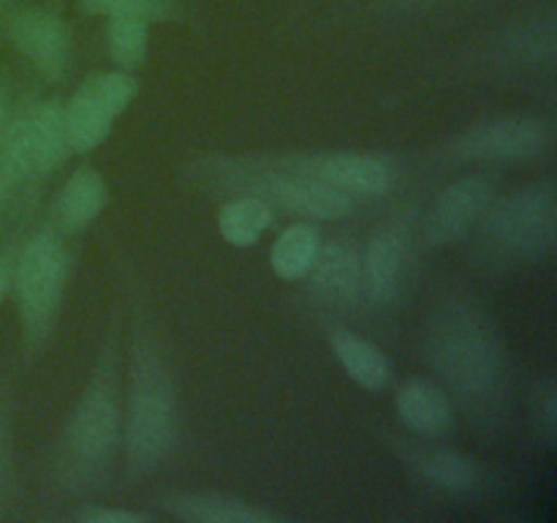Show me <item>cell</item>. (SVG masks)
<instances>
[{
    "label": "cell",
    "instance_id": "obj_1",
    "mask_svg": "<svg viewBox=\"0 0 557 523\" xmlns=\"http://www.w3.org/2000/svg\"><path fill=\"white\" fill-rule=\"evenodd\" d=\"M422 360L449 401L476 428H504L509 417L511 368L498 321L473 294L451 292L430 311Z\"/></svg>",
    "mask_w": 557,
    "mask_h": 523
},
{
    "label": "cell",
    "instance_id": "obj_2",
    "mask_svg": "<svg viewBox=\"0 0 557 523\" xmlns=\"http://www.w3.org/2000/svg\"><path fill=\"white\" fill-rule=\"evenodd\" d=\"M120 392V325L112 319L49 458V488L54 494L87 496L107 488L123 447Z\"/></svg>",
    "mask_w": 557,
    "mask_h": 523
},
{
    "label": "cell",
    "instance_id": "obj_3",
    "mask_svg": "<svg viewBox=\"0 0 557 523\" xmlns=\"http://www.w3.org/2000/svg\"><path fill=\"white\" fill-rule=\"evenodd\" d=\"M180 441L177 379L163 338L136 294L123 406V469L131 483L150 477L172 461Z\"/></svg>",
    "mask_w": 557,
    "mask_h": 523
},
{
    "label": "cell",
    "instance_id": "obj_4",
    "mask_svg": "<svg viewBox=\"0 0 557 523\" xmlns=\"http://www.w3.org/2000/svg\"><path fill=\"white\" fill-rule=\"evenodd\" d=\"M190 178L223 194L256 196L272 212L337 221L354 210V196L305 174L292 156H205L190 163Z\"/></svg>",
    "mask_w": 557,
    "mask_h": 523
},
{
    "label": "cell",
    "instance_id": "obj_5",
    "mask_svg": "<svg viewBox=\"0 0 557 523\" xmlns=\"http://www.w3.org/2000/svg\"><path fill=\"white\" fill-rule=\"evenodd\" d=\"M479 254L495 267H531L557 251V188L528 183L490 202L479 218Z\"/></svg>",
    "mask_w": 557,
    "mask_h": 523
},
{
    "label": "cell",
    "instance_id": "obj_6",
    "mask_svg": "<svg viewBox=\"0 0 557 523\" xmlns=\"http://www.w3.org/2000/svg\"><path fill=\"white\" fill-rule=\"evenodd\" d=\"M71 276V254L58 227L33 234L14 259L16 308L22 321V346L27 360L36 357L58 325L65 287Z\"/></svg>",
    "mask_w": 557,
    "mask_h": 523
},
{
    "label": "cell",
    "instance_id": "obj_7",
    "mask_svg": "<svg viewBox=\"0 0 557 523\" xmlns=\"http://www.w3.org/2000/svg\"><path fill=\"white\" fill-rule=\"evenodd\" d=\"M555 125L542 114H500L462 129L446 145L449 161L517 163L544 156L553 147Z\"/></svg>",
    "mask_w": 557,
    "mask_h": 523
},
{
    "label": "cell",
    "instance_id": "obj_8",
    "mask_svg": "<svg viewBox=\"0 0 557 523\" xmlns=\"http://www.w3.org/2000/svg\"><path fill=\"white\" fill-rule=\"evenodd\" d=\"M136 80L131 71H103L90 76L65 104V129L71 153H90L109 139L114 120L134 104Z\"/></svg>",
    "mask_w": 557,
    "mask_h": 523
},
{
    "label": "cell",
    "instance_id": "obj_9",
    "mask_svg": "<svg viewBox=\"0 0 557 523\" xmlns=\"http://www.w3.org/2000/svg\"><path fill=\"white\" fill-rule=\"evenodd\" d=\"M495 199L493 180L484 174H462L435 194L433 205L424 212L422 240L428 248H446L466 238L490 202Z\"/></svg>",
    "mask_w": 557,
    "mask_h": 523
},
{
    "label": "cell",
    "instance_id": "obj_10",
    "mask_svg": "<svg viewBox=\"0 0 557 523\" xmlns=\"http://www.w3.org/2000/svg\"><path fill=\"white\" fill-rule=\"evenodd\" d=\"M292 161L305 174L346 191L354 199H359V196L375 199V196L389 194L397 183V163L389 156H379V153L332 150L313 153V156L292 153Z\"/></svg>",
    "mask_w": 557,
    "mask_h": 523
},
{
    "label": "cell",
    "instance_id": "obj_11",
    "mask_svg": "<svg viewBox=\"0 0 557 523\" xmlns=\"http://www.w3.org/2000/svg\"><path fill=\"white\" fill-rule=\"evenodd\" d=\"M11 47L49 82H63L71 65V38L63 20L41 9L16 11L5 22Z\"/></svg>",
    "mask_w": 557,
    "mask_h": 523
},
{
    "label": "cell",
    "instance_id": "obj_12",
    "mask_svg": "<svg viewBox=\"0 0 557 523\" xmlns=\"http://www.w3.org/2000/svg\"><path fill=\"white\" fill-rule=\"evenodd\" d=\"M315 303L332 311H348L362 297V251L351 240L319 243L315 259L305 272Z\"/></svg>",
    "mask_w": 557,
    "mask_h": 523
},
{
    "label": "cell",
    "instance_id": "obj_13",
    "mask_svg": "<svg viewBox=\"0 0 557 523\" xmlns=\"http://www.w3.org/2000/svg\"><path fill=\"white\" fill-rule=\"evenodd\" d=\"M400 455L428 485L449 496H479L487 488V472L476 458L444 445L408 441Z\"/></svg>",
    "mask_w": 557,
    "mask_h": 523
},
{
    "label": "cell",
    "instance_id": "obj_14",
    "mask_svg": "<svg viewBox=\"0 0 557 523\" xmlns=\"http://www.w3.org/2000/svg\"><path fill=\"white\" fill-rule=\"evenodd\" d=\"M408 262V232L403 223H386L362 251V297L373 308H389L403 289Z\"/></svg>",
    "mask_w": 557,
    "mask_h": 523
},
{
    "label": "cell",
    "instance_id": "obj_15",
    "mask_svg": "<svg viewBox=\"0 0 557 523\" xmlns=\"http://www.w3.org/2000/svg\"><path fill=\"white\" fill-rule=\"evenodd\" d=\"M166 515L185 523H281L286 518L270 507L253 504L221 490H185L161 499Z\"/></svg>",
    "mask_w": 557,
    "mask_h": 523
},
{
    "label": "cell",
    "instance_id": "obj_16",
    "mask_svg": "<svg viewBox=\"0 0 557 523\" xmlns=\"http://www.w3.org/2000/svg\"><path fill=\"white\" fill-rule=\"evenodd\" d=\"M397 414L419 436L438 439L455 430V403L430 376H411L397 387Z\"/></svg>",
    "mask_w": 557,
    "mask_h": 523
},
{
    "label": "cell",
    "instance_id": "obj_17",
    "mask_svg": "<svg viewBox=\"0 0 557 523\" xmlns=\"http://www.w3.org/2000/svg\"><path fill=\"white\" fill-rule=\"evenodd\" d=\"M493 58L517 71H549L557 58L555 14H539L533 20L509 27L495 41Z\"/></svg>",
    "mask_w": 557,
    "mask_h": 523
},
{
    "label": "cell",
    "instance_id": "obj_18",
    "mask_svg": "<svg viewBox=\"0 0 557 523\" xmlns=\"http://www.w3.org/2000/svg\"><path fill=\"white\" fill-rule=\"evenodd\" d=\"M109 205V185L101 172L82 167L69 174L54 196L52 218L60 232H82L90 227Z\"/></svg>",
    "mask_w": 557,
    "mask_h": 523
},
{
    "label": "cell",
    "instance_id": "obj_19",
    "mask_svg": "<svg viewBox=\"0 0 557 523\" xmlns=\"http://www.w3.org/2000/svg\"><path fill=\"white\" fill-rule=\"evenodd\" d=\"M330 349L341 368L357 381L359 387L370 392H379L389 387L392 381V363L375 343L368 338L357 336L351 330H335L330 336Z\"/></svg>",
    "mask_w": 557,
    "mask_h": 523
},
{
    "label": "cell",
    "instance_id": "obj_20",
    "mask_svg": "<svg viewBox=\"0 0 557 523\" xmlns=\"http://www.w3.org/2000/svg\"><path fill=\"white\" fill-rule=\"evenodd\" d=\"M33 145H36V161L41 178H49L54 169L65 163L71 156L69 129H65V104L60 98H44L30 104Z\"/></svg>",
    "mask_w": 557,
    "mask_h": 523
},
{
    "label": "cell",
    "instance_id": "obj_21",
    "mask_svg": "<svg viewBox=\"0 0 557 523\" xmlns=\"http://www.w3.org/2000/svg\"><path fill=\"white\" fill-rule=\"evenodd\" d=\"M319 243V229L310 221H297L288 229H283L270 251V265L275 270V276H281L283 281H299V278H305V272L313 265Z\"/></svg>",
    "mask_w": 557,
    "mask_h": 523
},
{
    "label": "cell",
    "instance_id": "obj_22",
    "mask_svg": "<svg viewBox=\"0 0 557 523\" xmlns=\"http://www.w3.org/2000/svg\"><path fill=\"white\" fill-rule=\"evenodd\" d=\"M272 223V210L256 196H234L218 212V232L234 248H250Z\"/></svg>",
    "mask_w": 557,
    "mask_h": 523
},
{
    "label": "cell",
    "instance_id": "obj_23",
    "mask_svg": "<svg viewBox=\"0 0 557 523\" xmlns=\"http://www.w3.org/2000/svg\"><path fill=\"white\" fill-rule=\"evenodd\" d=\"M150 25L141 16H109L107 49L109 58L123 71H136L147 60L150 49Z\"/></svg>",
    "mask_w": 557,
    "mask_h": 523
},
{
    "label": "cell",
    "instance_id": "obj_24",
    "mask_svg": "<svg viewBox=\"0 0 557 523\" xmlns=\"http://www.w3.org/2000/svg\"><path fill=\"white\" fill-rule=\"evenodd\" d=\"M82 11L90 16H141L147 22L172 20L177 0H79Z\"/></svg>",
    "mask_w": 557,
    "mask_h": 523
},
{
    "label": "cell",
    "instance_id": "obj_25",
    "mask_svg": "<svg viewBox=\"0 0 557 523\" xmlns=\"http://www.w3.org/2000/svg\"><path fill=\"white\" fill-rule=\"evenodd\" d=\"M531 419L536 439L547 450L557 445V385L553 379L536 381L531 392Z\"/></svg>",
    "mask_w": 557,
    "mask_h": 523
},
{
    "label": "cell",
    "instance_id": "obj_26",
    "mask_svg": "<svg viewBox=\"0 0 557 523\" xmlns=\"http://www.w3.org/2000/svg\"><path fill=\"white\" fill-rule=\"evenodd\" d=\"M76 521L82 523H147L152 521L150 512H136L125 510V507H98L92 501H87L85 507L74 512Z\"/></svg>",
    "mask_w": 557,
    "mask_h": 523
},
{
    "label": "cell",
    "instance_id": "obj_27",
    "mask_svg": "<svg viewBox=\"0 0 557 523\" xmlns=\"http://www.w3.org/2000/svg\"><path fill=\"white\" fill-rule=\"evenodd\" d=\"M11 485V450H9V390H0V499Z\"/></svg>",
    "mask_w": 557,
    "mask_h": 523
},
{
    "label": "cell",
    "instance_id": "obj_28",
    "mask_svg": "<svg viewBox=\"0 0 557 523\" xmlns=\"http://www.w3.org/2000/svg\"><path fill=\"white\" fill-rule=\"evenodd\" d=\"M14 259L16 251H0V303L11 294L14 289Z\"/></svg>",
    "mask_w": 557,
    "mask_h": 523
},
{
    "label": "cell",
    "instance_id": "obj_29",
    "mask_svg": "<svg viewBox=\"0 0 557 523\" xmlns=\"http://www.w3.org/2000/svg\"><path fill=\"white\" fill-rule=\"evenodd\" d=\"M11 90H9V82L0 80V139H3V131L5 123H9V114H11Z\"/></svg>",
    "mask_w": 557,
    "mask_h": 523
},
{
    "label": "cell",
    "instance_id": "obj_30",
    "mask_svg": "<svg viewBox=\"0 0 557 523\" xmlns=\"http://www.w3.org/2000/svg\"><path fill=\"white\" fill-rule=\"evenodd\" d=\"M9 185H5V178H3V172H0V212H3V207H5V199H9Z\"/></svg>",
    "mask_w": 557,
    "mask_h": 523
},
{
    "label": "cell",
    "instance_id": "obj_31",
    "mask_svg": "<svg viewBox=\"0 0 557 523\" xmlns=\"http://www.w3.org/2000/svg\"><path fill=\"white\" fill-rule=\"evenodd\" d=\"M419 3H435V0H419Z\"/></svg>",
    "mask_w": 557,
    "mask_h": 523
}]
</instances>
